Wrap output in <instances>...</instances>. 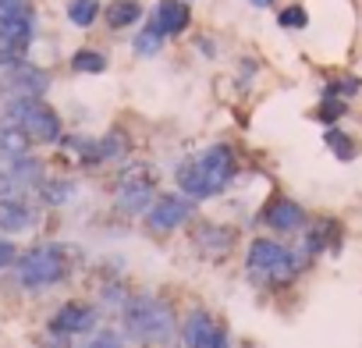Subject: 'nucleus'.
<instances>
[{"mask_svg":"<svg viewBox=\"0 0 362 348\" xmlns=\"http://www.w3.org/2000/svg\"><path fill=\"white\" fill-rule=\"evenodd\" d=\"M8 86L18 93V100H40L47 93V75L40 68H29V64H15L11 75H8Z\"/></svg>","mask_w":362,"mask_h":348,"instance_id":"ddd939ff","label":"nucleus"},{"mask_svg":"<svg viewBox=\"0 0 362 348\" xmlns=\"http://www.w3.org/2000/svg\"><path fill=\"white\" fill-rule=\"evenodd\" d=\"M305 22H309V15H305V8H298V4H291V8H284V11L277 15V25H284V29H305Z\"/></svg>","mask_w":362,"mask_h":348,"instance_id":"b1692460","label":"nucleus"},{"mask_svg":"<svg viewBox=\"0 0 362 348\" xmlns=\"http://www.w3.org/2000/svg\"><path fill=\"white\" fill-rule=\"evenodd\" d=\"M8 117H11V124H18L36 142L61 139V117L43 100H15V103H8Z\"/></svg>","mask_w":362,"mask_h":348,"instance_id":"423d86ee","label":"nucleus"},{"mask_svg":"<svg viewBox=\"0 0 362 348\" xmlns=\"http://www.w3.org/2000/svg\"><path fill=\"white\" fill-rule=\"evenodd\" d=\"M160 47H163V36H160L153 25H146V29L135 36V54H142V57H153Z\"/></svg>","mask_w":362,"mask_h":348,"instance_id":"4be33fe9","label":"nucleus"},{"mask_svg":"<svg viewBox=\"0 0 362 348\" xmlns=\"http://www.w3.org/2000/svg\"><path fill=\"white\" fill-rule=\"evenodd\" d=\"M139 18H142L139 0H110V4H107V25L110 29H128Z\"/></svg>","mask_w":362,"mask_h":348,"instance_id":"a211bd4d","label":"nucleus"},{"mask_svg":"<svg viewBox=\"0 0 362 348\" xmlns=\"http://www.w3.org/2000/svg\"><path fill=\"white\" fill-rule=\"evenodd\" d=\"M36 224V214L22 203V199H0V231L4 235H22Z\"/></svg>","mask_w":362,"mask_h":348,"instance_id":"4468645a","label":"nucleus"},{"mask_svg":"<svg viewBox=\"0 0 362 348\" xmlns=\"http://www.w3.org/2000/svg\"><path fill=\"white\" fill-rule=\"evenodd\" d=\"M29 135L18 128V124H0V156H8V160H22L29 153Z\"/></svg>","mask_w":362,"mask_h":348,"instance_id":"dca6fc26","label":"nucleus"},{"mask_svg":"<svg viewBox=\"0 0 362 348\" xmlns=\"http://www.w3.org/2000/svg\"><path fill=\"white\" fill-rule=\"evenodd\" d=\"M231 178H235V153L231 146H221V142L177 167V189L192 203L221 196L231 185Z\"/></svg>","mask_w":362,"mask_h":348,"instance_id":"f257e3e1","label":"nucleus"},{"mask_svg":"<svg viewBox=\"0 0 362 348\" xmlns=\"http://www.w3.org/2000/svg\"><path fill=\"white\" fill-rule=\"evenodd\" d=\"M96 327V309L86 306V302H64L54 320H50V330L61 334V337H71V334H86Z\"/></svg>","mask_w":362,"mask_h":348,"instance_id":"9d476101","label":"nucleus"},{"mask_svg":"<svg viewBox=\"0 0 362 348\" xmlns=\"http://www.w3.org/2000/svg\"><path fill=\"white\" fill-rule=\"evenodd\" d=\"M0 40L15 43L18 50L33 40V4L29 0H0Z\"/></svg>","mask_w":362,"mask_h":348,"instance_id":"1a4fd4ad","label":"nucleus"},{"mask_svg":"<svg viewBox=\"0 0 362 348\" xmlns=\"http://www.w3.org/2000/svg\"><path fill=\"white\" fill-rule=\"evenodd\" d=\"M40 192H43V199H47L50 207H61V203H68V199L75 196V185H71V182H47Z\"/></svg>","mask_w":362,"mask_h":348,"instance_id":"5701e85b","label":"nucleus"},{"mask_svg":"<svg viewBox=\"0 0 362 348\" xmlns=\"http://www.w3.org/2000/svg\"><path fill=\"white\" fill-rule=\"evenodd\" d=\"M263 221L274 228V231H281V235H288V231H298L302 224H305V210L295 203V199H284V196H277L267 210H263Z\"/></svg>","mask_w":362,"mask_h":348,"instance_id":"9b49d317","label":"nucleus"},{"mask_svg":"<svg viewBox=\"0 0 362 348\" xmlns=\"http://www.w3.org/2000/svg\"><path fill=\"white\" fill-rule=\"evenodd\" d=\"M245 270H249L256 281L270 284V288H284V284H291V281L298 277L302 260L291 256V253H288L281 242H274V238H256V242L249 245Z\"/></svg>","mask_w":362,"mask_h":348,"instance_id":"7ed1b4c3","label":"nucleus"},{"mask_svg":"<svg viewBox=\"0 0 362 348\" xmlns=\"http://www.w3.org/2000/svg\"><path fill=\"white\" fill-rule=\"evenodd\" d=\"M163 40L167 36H177L181 29L189 25V8H185V0H160L156 4V15H153V22H149Z\"/></svg>","mask_w":362,"mask_h":348,"instance_id":"f8f14e48","label":"nucleus"},{"mask_svg":"<svg viewBox=\"0 0 362 348\" xmlns=\"http://www.w3.org/2000/svg\"><path fill=\"white\" fill-rule=\"evenodd\" d=\"M11 263H18V249H15L8 238H0V270L11 267Z\"/></svg>","mask_w":362,"mask_h":348,"instance_id":"bb28decb","label":"nucleus"},{"mask_svg":"<svg viewBox=\"0 0 362 348\" xmlns=\"http://www.w3.org/2000/svg\"><path fill=\"white\" fill-rule=\"evenodd\" d=\"M323 142H327V146H330V153H334L337 160H344V163L355 156V142H351V135H344V132H341V128H334V124H330V128H323Z\"/></svg>","mask_w":362,"mask_h":348,"instance_id":"aec40b11","label":"nucleus"},{"mask_svg":"<svg viewBox=\"0 0 362 348\" xmlns=\"http://www.w3.org/2000/svg\"><path fill=\"white\" fill-rule=\"evenodd\" d=\"M196 242H199V249L206 253V256H228L231 253V245H235V228H217V224H206V228H199V235H196Z\"/></svg>","mask_w":362,"mask_h":348,"instance_id":"2eb2a0df","label":"nucleus"},{"mask_svg":"<svg viewBox=\"0 0 362 348\" xmlns=\"http://www.w3.org/2000/svg\"><path fill=\"white\" fill-rule=\"evenodd\" d=\"M181 341H185V348H228V330L217 316L196 309L181 323Z\"/></svg>","mask_w":362,"mask_h":348,"instance_id":"6e6552de","label":"nucleus"},{"mask_svg":"<svg viewBox=\"0 0 362 348\" xmlns=\"http://www.w3.org/2000/svg\"><path fill=\"white\" fill-rule=\"evenodd\" d=\"M189 217H192V199L163 192V196H156L153 207L146 210V228H149L153 235H170V231H177L181 224H185Z\"/></svg>","mask_w":362,"mask_h":348,"instance_id":"0eeeda50","label":"nucleus"},{"mask_svg":"<svg viewBox=\"0 0 362 348\" xmlns=\"http://www.w3.org/2000/svg\"><path fill=\"white\" fill-rule=\"evenodd\" d=\"M124 330L139 344H163L174 334V313L167 302L139 295L124 306Z\"/></svg>","mask_w":362,"mask_h":348,"instance_id":"f03ea898","label":"nucleus"},{"mask_svg":"<svg viewBox=\"0 0 362 348\" xmlns=\"http://www.w3.org/2000/svg\"><path fill=\"white\" fill-rule=\"evenodd\" d=\"M156 199V174L153 167L146 163H135L121 174V182H117V210L124 217H135V214H146Z\"/></svg>","mask_w":362,"mask_h":348,"instance_id":"39448f33","label":"nucleus"},{"mask_svg":"<svg viewBox=\"0 0 362 348\" xmlns=\"http://www.w3.org/2000/svg\"><path fill=\"white\" fill-rule=\"evenodd\" d=\"M68 253L61 245H36L29 253L18 256L15 263V274L25 288H50V284H61L68 277Z\"/></svg>","mask_w":362,"mask_h":348,"instance_id":"20e7f679","label":"nucleus"},{"mask_svg":"<svg viewBox=\"0 0 362 348\" xmlns=\"http://www.w3.org/2000/svg\"><path fill=\"white\" fill-rule=\"evenodd\" d=\"M341 114H344V103H341V100H337V96H334V100H330V96H327V103H323V107H320V117H323V121H327V128H330V121H334V117H341Z\"/></svg>","mask_w":362,"mask_h":348,"instance_id":"393cba45","label":"nucleus"},{"mask_svg":"<svg viewBox=\"0 0 362 348\" xmlns=\"http://www.w3.org/2000/svg\"><path fill=\"white\" fill-rule=\"evenodd\" d=\"M337 235V224L334 221H316L309 231H305V245H302V260H313L316 253H323Z\"/></svg>","mask_w":362,"mask_h":348,"instance_id":"f3484780","label":"nucleus"},{"mask_svg":"<svg viewBox=\"0 0 362 348\" xmlns=\"http://www.w3.org/2000/svg\"><path fill=\"white\" fill-rule=\"evenodd\" d=\"M249 4H256V8H270L274 0H249Z\"/></svg>","mask_w":362,"mask_h":348,"instance_id":"cd10ccee","label":"nucleus"},{"mask_svg":"<svg viewBox=\"0 0 362 348\" xmlns=\"http://www.w3.org/2000/svg\"><path fill=\"white\" fill-rule=\"evenodd\" d=\"M100 0H71L68 4V22L78 25V29H89L96 18H100Z\"/></svg>","mask_w":362,"mask_h":348,"instance_id":"6ab92c4d","label":"nucleus"},{"mask_svg":"<svg viewBox=\"0 0 362 348\" xmlns=\"http://www.w3.org/2000/svg\"><path fill=\"white\" fill-rule=\"evenodd\" d=\"M89 348H121V334H114V330H100V334L89 341Z\"/></svg>","mask_w":362,"mask_h":348,"instance_id":"a878e982","label":"nucleus"},{"mask_svg":"<svg viewBox=\"0 0 362 348\" xmlns=\"http://www.w3.org/2000/svg\"><path fill=\"white\" fill-rule=\"evenodd\" d=\"M71 68L82 71V75H100V71H107V57L96 54V50H78L71 57Z\"/></svg>","mask_w":362,"mask_h":348,"instance_id":"412c9836","label":"nucleus"}]
</instances>
